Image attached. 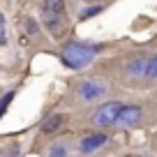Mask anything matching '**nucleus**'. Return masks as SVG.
I'll use <instances>...</instances> for the list:
<instances>
[{
	"label": "nucleus",
	"instance_id": "nucleus-1",
	"mask_svg": "<svg viewBox=\"0 0 157 157\" xmlns=\"http://www.w3.org/2000/svg\"><path fill=\"white\" fill-rule=\"evenodd\" d=\"M104 51V44L99 42H86V39H69L60 46V63L67 69L81 72Z\"/></svg>",
	"mask_w": 157,
	"mask_h": 157
},
{
	"label": "nucleus",
	"instance_id": "nucleus-2",
	"mask_svg": "<svg viewBox=\"0 0 157 157\" xmlns=\"http://www.w3.org/2000/svg\"><path fill=\"white\" fill-rule=\"evenodd\" d=\"M65 0H42V21L53 37H60L65 28Z\"/></svg>",
	"mask_w": 157,
	"mask_h": 157
},
{
	"label": "nucleus",
	"instance_id": "nucleus-3",
	"mask_svg": "<svg viewBox=\"0 0 157 157\" xmlns=\"http://www.w3.org/2000/svg\"><path fill=\"white\" fill-rule=\"evenodd\" d=\"M109 90H111L109 81L93 76V78H86V81H81L76 86V99L81 104H90V102H97V99H104L109 95Z\"/></svg>",
	"mask_w": 157,
	"mask_h": 157
},
{
	"label": "nucleus",
	"instance_id": "nucleus-4",
	"mask_svg": "<svg viewBox=\"0 0 157 157\" xmlns=\"http://www.w3.org/2000/svg\"><path fill=\"white\" fill-rule=\"evenodd\" d=\"M120 109H123V102L102 104V106L93 113L90 123H93L95 127H111V125H116V118H118V111H120Z\"/></svg>",
	"mask_w": 157,
	"mask_h": 157
},
{
	"label": "nucleus",
	"instance_id": "nucleus-5",
	"mask_svg": "<svg viewBox=\"0 0 157 157\" xmlns=\"http://www.w3.org/2000/svg\"><path fill=\"white\" fill-rule=\"evenodd\" d=\"M141 116H143V109L139 104H123V109L118 111V118H116V125L123 129H129V127H136L141 123Z\"/></svg>",
	"mask_w": 157,
	"mask_h": 157
},
{
	"label": "nucleus",
	"instance_id": "nucleus-6",
	"mask_svg": "<svg viewBox=\"0 0 157 157\" xmlns=\"http://www.w3.org/2000/svg\"><path fill=\"white\" fill-rule=\"evenodd\" d=\"M146 65H148V56H132V58L123 65L125 78L132 81V83L143 81V76H146Z\"/></svg>",
	"mask_w": 157,
	"mask_h": 157
},
{
	"label": "nucleus",
	"instance_id": "nucleus-7",
	"mask_svg": "<svg viewBox=\"0 0 157 157\" xmlns=\"http://www.w3.org/2000/svg\"><path fill=\"white\" fill-rule=\"evenodd\" d=\"M106 141H109V136L106 134H102V132H95V134H88V136H83L81 141H78V150L83 152H95V150H99L102 146H106Z\"/></svg>",
	"mask_w": 157,
	"mask_h": 157
},
{
	"label": "nucleus",
	"instance_id": "nucleus-8",
	"mask_svg": "<svg viewBox=\"0 0 157 157\" xmlns=\"http://www.w3.org/2000/svg\"><path fill=\"white\" fill-rule=\"evenodd\" d=\"M65 120H67V116H65V113H51V116L44 118V123H42V132H44V134L56 132V129L63 127Z\"/></svg>",
	"mask_w": 157,
	"mask_h": 157
},
{
	"label": "nucleus",
	"instance_id": "nucleus-9",
	"mask_svg": "<svg viewBox=\"0 0 157 157\" xmlns=\"http://www.w3.org/2000/svg\"><path fill=\"white\" fill-rule=\"evenodd\" d=\"M146 83H155L157 81V53L148 58V65H146V76H143Z\"/></svg>",
	"mask_w": 157,
	"mask_h": 157
},
{
	"label": "nucleus",
	"instance_id": "nucleus-10",
	"mask_svg": "<svg viewBox=\"0 0 157 157\" xmlns=\"http://www.w3.org/2000/svg\"><path fill=\"white\" fill-rule=\"evenodd\" d=\"M102 12H104V5H90V7H83V10H81V14H78V21H88V19H93V16L102 14Z\"/></svg>",
	"mask_w": 157,
	"mask_h": 157
},
{
	"label": "nucleus",
	"instance_id": "nucleus-11",
	"mask_svg": "<svg viewBox=\"0 0 157 157\" xmlns=\"http://www.w3.org/2000/svg\"><path fill=\"white\" fill-rule=\"evenodd\" d=\"M14 95H16V90H10V93H5L2 97H0V116L10 109V104H12V99H14Z\"/></svg>",
	"mask_w": 157,
	"mask_h": 157
},
{
	"label": "nucleus",
	"instance_id": "nucleus-12",
	"mask_svg": "<svg viewBox=\"0 0 157 157\" xmlns=\"http://www.w3.org/2000/svg\"><path fill=\"white\" fill-rule=\"evenodd\" d=\"M49 157H67V148H65V143H63V141L53 143V146H51Z\"/></svg>",
	"mask_w": 157,
	"mask_h": 157
},
{
	"label": "nucleus",
	"instance_id": "nucleus-13",
	"mask_svg": "<svg viewBox=\"0 0 157 157\" xmlns=\"http://www.w3.org/2000/svg\"><path fill=\"white\" fill-rule=\"evenodd\" d=\"M25 30H28V35H39V25H37V21L33 19V16H25Z\"/></svg>",
	"mask_w": 157,
	"mask_h": 157
},
{
	"label": "nucleus",
	"instance_id": "nucleus-14",
	"mask_svg": "<svg viewBox=\"0 0 157 157\" xmlns=\"http://www.w3.org/2000/svg\"><path fill=\"white\" fill-rule=\"evenodd\" d=\"M7 44V25H5V16L0 12V46Z\"/></svg>",
	"mask_w": 157,
	"mask_h": 157
},
{
	"label": "nucleus",
	"instance_id": "nucleus-15",
	"mask_svg": "<svg viewBox=\"0 0 157 157\" xmlns=\"http://www.w3.org/2000/svg\"><path fill=\"white\" fill-rule=\"evenodd\" d=\"M0 157H19V148H16V146H10L7 150L0 152Z\"/></svg>",
	"mask_w": 157,
	"mask_h": 157
},
{
	"label": "nucleus",
	"instance_id": "nucleus-16",
	"mask_svg": "<svg viewBox=\"0 0 157 157\" xmlns=\"http://www.w3.org/2000/svg\"><path fill=\"white\" fill-rule=\"evenodd\" d=\"M136 157H148V155H136Z\"/></svg>",
	"mask_w": 157,
	"mask_h": 157
}]
</instances>
